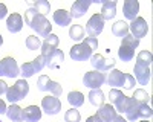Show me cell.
<instances>
[{
  "label": "cell",
  "mask_w": 153,
  "mask_h": 122,
  "mask_svg": "<svg viewBox=\"0 0 153 122\" xmlns=\"http://www.w3.org/2000/svg\"><path fill=\"white\" fill-rule=\"evenodd\" d=\"M25 21L26 24H29V28H32L38 37H46L52 31V24L49 23V20L46 18V15L38 14L37 11H34L32 8H28L25 12Z\"/></svg>",
  "instance_id": "obj_1"
},
{
  "label": "cell",
  "mask_w": 153,
  "mask_h": 122,
  "mask_svg": "<svg viewBox=\"0 0 153 122\" xmlns=\"http://www.w3.org/2000/svg\"><path fill=\"white\" fill-rule=\"evenodd\" d=\"M97 47H98V40L92 38V37H87L86 40H83L81 44H75L71 47L69 55L75 61H86L92 57V54Z\"/></svg>",
  "instance_id": "obj_2"
},
{
  "label": "cell",
  "mask_w": 153,
  "mask_h": 122,
  "mask_svg": "<svg viewBox=\"0 0 153 122\" xmlns=\"http://www.w3.org/2000/svg\"><path fill=\"white\" fill-rule=\"evenodd\" d=\"M28 93H29V84L26 82V79H19L14 85L8 87L6 99H8L11 104H17L19 101L25 99Z\"/></svg>",
  "instance_id": "obj_3"
},
{
  "label": "cell",
  "mask_w": 153,
  "mask_h": 122,
  "mask_svg": "<svg viewBox=\"0 0 153 122\" xmlns=\"http://www.w3.org/2000/svg\"><path fill=\"white\" fill-rule=\"evenodd\" d=\"M139 46V40H136L135 37L132 35H127L123 38L121 41V46L118 49V57L121 61L127 63V61H132L133 57H135V49Z\"/></svg>",
  "instance_id": "obj_4"
},
{
  "label": "cell",
  "mask_w": 153,
  "mask_h": 122,
  "mask_svg": "<svg viewBox=\"0 0 153 122\" xmlns=\"http://www.w3.org/2000/svg\"><path fill=\"white\" fill-rule=\"evenodd\" d=\"M19 75H20V67L14 58L5 57L3 60H0V76L17 78Z\"/></svg>",
  "instance_id": "obj_5"
},
{
  "label": "cell",
  "mask_w": 153,
  "mask_h": 122,
  "mask_svg": "<svg viewBox=\"0 0 153 122\" xmlns=\"http://www.w3.org/2000/svg\"><path fill=\"white\" fill-rule=\"evenodd\" d=\"M106 73L104 72H98V70H91L86 72L83 76V84L89 89H100L101 85L106 82Z\"/></svg>",
  "instance_id": "obj_6"
},
{
  "label": "cell",
  "mask_w": 153,
  "mask_h": 122,
  "mask_svg": "<svg viewBox=\"0 0 153 122\" xmlns=\"http://www.w3.org/2000/svg\"><path fill=\"white\" fill-rule=\"evenodd\" d=\"M103 29H104V20L101 18L100 14H94L86 23V34L92 38H97L103 32Z\"/></svg>",
  "instance_id": "obj_7"
},
{
  "label": "cell",
  "mask_w": 153,
  "mask_h": 122,
  "mask_svg": "<svg viewBox=\"0 0 153 122\" xmlns=\"http://www.w3.org/2000/svg\"><path fill=\"white\" fill-rule=\"evenodd\" d=\"M91 64H92L94 69L98 70V72H107V70L113 69L115 60L106 58L104 55H101V54H95V55L91 57Z\"/></svg>",
  "instance_id": "obj_8"
},
{
  "label": "cell",
  "mask_w": 153,
  "mask_h": 122,
  "mask_svg": "<svg viewBox=\"0 0 153 122\" xmlns=\"http://www.w3.org/2000/svg\"><path fill=\"white\" fill-rule=\"evenodd\" d=\"M129 31H132V37H135L136 40L143 38V37L147 35L149 32V24L143 17H136L129 26Z\"/></svg>",
  "instance_id": "obj_9"
},
{
  "label": "cell",
  "mask_w": 153,
  "mask_h": 122,
  "mask_svg": "<svg viewBox=\"0 0 153 122\" xmlns=\"http://www.w3.org/2000/svg\"><path fill=\"white\" fill-rule=\"evenodd\" d=\"M109 99H110V102L115 105L117 113L120 112V113L123 115V113H124V108H126V102H127V96H126L123 92H120L118 89H112V90L109 92Z\"/></svg>",
  "instance_id": "obj_10"
},
{
  "label": "cell",
  "mask_w": 153,
  "mask_h": 122,
  "mask_svg": "<svg viewBox=\"0 0 153 122\" xmlns=\"http://www.w3.org/2000/svg\"><path fill=\"white\" fill-rule=\"evenodd\" d=\"M139 104H143V102H138V101H135L133 98H127L126 108H124L126 121L135 122V121H138V119H139Z\"/></svg>",
  "instance_id": "obj_11"
},
{
  "label": "cell",
  "mask_w": 153,
  "mask_h": 122,
  "mask_svg": "<svg viewBox=\"0 0 153 122\" xmlns=\"http://www.w3.org/2000/svg\"><path fill=\"white\" fill-rule=\"evenodd\" d=\"M42 108L48 115H57L61 110V101L57 96H46L42 99Z\"/></svg>",
  "instance_id": "obj_12"
},
{
  "label": "cell",
  "mask_w": 153,
  "mask_h": 122,
  "mask_svg": "<svg viewBox=\"0 0 153 122\" xmlns=\"http://www.w3.org/2000/svg\"><path fill=\"white\" fill-rule=\"evenodd\" d=\"M58 43H60V38H58V35L55 34H49L45 41L42 43V55L46 58L49 57L51 54H54L57 51V47H58Z\"/></svg>",
  "instance_id": "obj_13"
},
{
  "label": "cell",
  "mask_w": 153,
  "mask_h": 122,
  "mask_svg": "<svg viewBox=\"0 0 153 122\" xmlns=\"http://www.w3.org/2000/svg\"><path fill=\"white\" fill-rule=\"evenodd\" d=\"M97 116L100 118L101 122H112L115 118L118 116V113H117V110H115L113 105L103 104V105H100V108L97 110Z\"/></svg>",
  "instance_id": "obj_14"
},
{
  "label": "cell",
  "mask_w": 153,
  "mask_h": 122,
  "mask_svg": "<svg viewBox=\"0 0 153 122\" xmlns=\"http://www.w3.org/2000/svg\"><path fill=\"white\" fill-rule=\"evenodd\" d=\"M133 73H135V81H138L141 85H147L150 82V78H152V72H150V67H146V66H139V64H135V69H133Z\"/></svg>",
  "instance_id": "obj_15"
},
{
  "label": "cell",
  "mask_w": 153,
  "mask_h": 122,
  "mask_svg": "<svg viewBox=\"0 0 153 122\" xmlns=\"http://www.w3.org/2000/svg\"><path fill=\"white\" fill-rule=\"evenodd\" d=\"M123 12H124V17L127 20L133 21L138 17V12H139V3H138V0H126L124 5H123Z\"/></svg>",
  "instance_id": "obj_16"
},
{
  "label": "cell",
  "mask_w": 153,
  "mask_h": 122,
  "mask_svg": "<svg viewBox=\"0 0 153 122\" xmlns=\"http://www.w3.org/2000/svg\"><path fill=\"white\" fill-rule=\"evenodd\" d=\"M92 5V0H78V2H75L71 8V17L74 18H81L84 14H86V11L89 9V6Z\"/></svg>",
  "instance_id": "obj_17"
},
{
  "label": "cell",
  "mask_w": 153,
  "mask_h": 122,
  "mask_svg": "<svg viewBox=\"0 0 153 122\" xmlns=\"http://www.w3.org/2000/svg\"><path fill=\"white\" fill-rule=\"evenodd\" d=\"M100 15L104 21L112 20L117 15V2H115V0H106V2H103V8H101Z\"/></svg>",
  "instance_id": "obj_18"
},
{
  "label": "cell",
  "mask_w": 153,
  "mask_h": 122,
  "mask_svg": "<svg viewBox=\"0 0 153 122\" xmlns=\"http://www.w3.org/2000/svg\"><path fill=\"white\" fill-rule=\"evenodd\" d=\"M107 84L112 85V87H124V82H126V73H123L121 70L113 69L110 70L109 76L106 78Z\"/></svg>",
  "instance_id": "obj_19"
},
{
  "label": "cell",
  "mask_w": 153,
  "mask_h": 122,
  "mask_svg": "<svg viewBox=\"0 0 153 122\" xmlns=\"http://www.w3.org/2000/svg\"><path fill=\"white\" fill-rule=\"evenodd\" d=\"M42 119V108L37 105H29L23 110V121L26 122H38Z\"/></svg>",
  "instance_id": "obj_20"
},
{
  "label": "cell",
  "mask_w": 153,
  "mask_h": 122,
  "mask_svg": "<svg viewBox=\"0 0 153 122\" xmlns=\"http://www.w3.org/2000/svg\"><path fill=\"white\" fill-rule=\"evenodd\" d=\"M6 28L11 34H17L23 28V18L20 14H11L6 20Z\"/></svg>",
  "instance_id": "obj_21"
},
{
  "label": "cell",
  "mask_w": 153,
  "mask_h": 122,
  "mask_svg": "<svg viewBox=\"0 0 153 122\" xmlns=\"http://www.w3.org/2000/svg\"><path fill=\"white\" fill-rule=\"evenodd\" d=\"M45 60H46V66H48L49 69L55 70V69H58V67H60V64L63 63V61H65V54H63V51L57 49V51H55L54 54H51V55H49V57H46Z\"/></svg>",
  "instance_id": "obj_22"
},
{
  "label": "cell",
  "mask_w": 153,
  "mask_h": 122,
  "mask_svg": "<svg viewBox=\"0 0 153 122\" xmlns=\"http://www.w3.org/2000/svg\"><path fill=\"white\" fill-rule=\"evenodd\" d=\"M28 6L32 8L34 11H37L42 15H46L51 11V3L48 0H28Z\"/></svg>",
  "instance_id": "obj_23"
},
{
  "label": "cell",
  "mask_w": 153,
  "mask_h": 122,
  "mask_svg": "<svg viewBox=\"0 0 153 122\" xmlns=\"http://www.w3.org/2000/svg\"><path fill=\"white\" fill-rule=\"evenodd\" d=\"M71 20H72V17L66 9H57L54 12V21L60 28H65V26H68V24H71Z\"/></svg>",
  "instance_id": "obj_24"
},
{
  "label": "cell",
  "mask_w": 153,
  "mask_h": 122,
  "mask_svg": "<svg viewBox=\"0 0 153 122\" xmlns=\"http://www.w3.org/2000/svg\"><path fill=\"white\" fill-rule=\"evenodd\" d=\"M5 115L12 122H23V108H20L17 104H11L6 108V113Z\"/></svg>",
  "instance_id": "obj_25"
},
{
  "label": "cell",
  "mask_w": 153,
  "mask_h": 122,
  "mask_svg": "<svg viewBox=\"0 0 153 122\" xmlns=\"http://www.w3.org/2000/svg\"><path fill=\"white\" fill-rule=\"evenodd\" d=\"M104 93L101 89H92L91 92H89V102H91L92 105L95 107H100L104 104Z\"/></svg>",
  "instance_id": "obj_26"
},
{
  "label": "cell",
  "mask_w": 153,
  "mask_h": 122,
  "mask_svg": "<svg viewBox=\"0 0 153 122\" xmlns=\"http://www.w3.org/2000/svg\"><path fill=\"white\" fill-rule=\"evenodd\" d=\"M112 34H113L115 37L124 38V37L129 35V24H127L126 21H123V20L117 21V23H115L113 26H112Z\"/></svg>",
  "instance_id": "obj_27"
},
{
  "label": "cell",
  "mask_w": 153,
  "mask_h": 122,
  "mask_svg": "<svg viewBox=\"0 0 153 122\" xmlns=\"http://www.w3.org/2000/svg\"><path fill=\"white\" fill-rule=\"evenodd\" d=\"M68 102L72 105V108H78L84 104V95L81 92H71L68 95Z\"/></svg>",
  "instance_id": "obj_28"
},
{
  "label": "cell",
  "mask_w": 153,
  "mask_h": 122,
  "mask_svg": "<svg viewBox=\"0 0 153 122\" xmlns=\"http://www.w3.org/2000/svg\"><path fill=\"white\" fill-rule=\"evenodd\" d=\"M152 63H153V55H152V52H149V51H141V52L136 55V64L150 67Z\"/></svg>",
  "instance_id": "obj_29"
},
{
  "label": "cell",
  "mask_w": 153,
  "mask_h": 122,
  "mask_svg": "<svg viewBox=\"0 0 153 122\" xmlns=\"http://www.w3.org/2000/svg\"><path fill=\"white\" fill-rule=\"evenodd\" d=\"M69 37L74 41H83L84 40V29L80 24H72L69 29Z\"/></svg>",
  "instance_id": "obj_30"
},
{
  "label": "cell",
  "mask_w": 153,
  "mask_h": 122,
  "mask_svg": "<svg viewBox=\"0 0 153 122\" xmlns=\"http://www.w3.org/2000/svg\"><path fill=\"white\" fill-rule=\"evenodd\" d=\"M65 122H81V115L76 108H71L65 113Z\"/></svg>",
  "instance_id": "obj_31"
},
{
  "label": "cell",
  "mask_w": 153,
  "mask_h": 122,
  "mask_svg": "<svg viewBox=\"0 0 153 122\" xmlns=\"http://www.w3.org/2000/svg\"><path fill=\"white\" fill-rule=\"evenodd\" d=\"M34 73H35V70H34L32 63H23V64H22V67H20V75H22V79L34 76Z\"/></svg>",
  "instance_id": "obj_32"
},
{
  "label": "cell",
  "mask_w": 153,
  "mask_h": 122,
  "mask_svg": "<svg viewBox=\"0 0 153 122\" xmlns=\"http://www.w3.org/2000/svg\"><path fill=\"white\" fill-rule=\"evenodd\" d=\"M26 47L29 51H35V49H40L42 47V41L37 35H29L26 38Z\"/></svg>",
  "instance_id": "obj_33"
},
{
  "label": "cell",
  "mask_w": 153,
  "mask_h": 122,
  "mask_svg": "<svg viewBox=\"0 0 153 122\" xmlns=\"http://www.w3.org/2000/svg\"><path fill=\"white\" fill-rule=\"evenodd\" d=\"M133 99L135 101H138V102H143V104H149V99H150V96H149V93L146 92V90H143V89H138V90H135V93H133Z\"/></svg>",
  "instance_id": "obj_34"
},
{
  "label": "cell",
  "mask_w": 153,
  "mask_h": 122,
  "mask_svg": "<svg viewBox=\"0 0 153 122\" xmlns=\"http://www.w3.org/2000/svg\"><path fill=\"white\" fill-rule=\"evenodd\" d=\"M48 92L52 93V96H57V98H58V96L63 93V87H61L58 82H55V81L51 79L49 84H48Z\"/></svg>",
  "instance_id": "obj_35"
},
{
  "label": "cell",
  "mask_w": 153,
  "mask_h": 122,
  "mask_svg": "<svg viewBox=\"0 0 153 122\" xmlns=\"http://www.w3.org/2000/svg\"><path fill=\"white\" fill-rule=\"evenodd\" d=\"M32 66H34L35 73H37V72H42V70L46 67V60H45V57H43V55H38L35 60H32Z\"/></svg>",
  "instance_id": "obj_36"
},
{
  "label": "cell",
  "mask_w": 153,
  "mask_h": 122,
  "mask_svg": "<svg viewBox=\"0 0 153 122\" xmlns=\"http://www.w3.org/2000/svg\"><path fill=\"white\" fill-rule=\"evenodd\" d=\"M153 115L149 104H139V119H150Z\"/></svg>",
  "instance_id": "obj_37"
},
{
  "label": "cell",
  "mask_w": 153,
  "mask_h": 122,
  "mask_svg": "<svg viewBox=\"0 0 153 122\" xmlns=\"http://www.w3.org/2000/svg\"><path fill=\"white\" fill-rule=\"evenodd\" d=\"M49 76L48 75H42L38 78V82H37V87L40 92H48V84H49Z\"/></svg>",
  "instance_id": "obj_38"
},
{
  "label": "cell",
  "mask_w": 153,
  "mask_h": 122,
  "mask_svg": "<svg viewBox=\"0 0 153 122\" xmlns=\"http://www.w3.org/2000/svg\"><path fill=\"white\" fill-rule=\"evenodd\" d=\"M135 78H133V75H129V73H126V82H124V89H127V90H132L133 89V85H135Z\"/></svg>",
  "instance_id": "obj_39"
},
{
  "label": "cell",
  "mask_w": 153,
  "mask_h": 122,
  "mask_svg": "<svg viewBox=\"0 0 153 122\" xmlns=\"http://www.w3.org/2000/svg\"><path fill=\"white\" fill-rule=\"evenodd\" d=\"M6 14H8V8H6V5L0 3V20L5 18V17H6Z\"/></svg>",
  "instance_id": "obj_40"
},
{
  "label": "cell",
  "mask_w": 153,
  "mask_h": 122,
  "mask_svg": "<svg viewBox=\"0 0 153 122\" xmlns=\"http://www.w3.org/2000/svg\"><path fill=\"white\" fill-rule=\"evenodd\" d=\"M6 92H8V84L0 79V96H2L3 93H6Z\"/></svg>",
  "instance_id": "obj_41"
},
{
  "label": "cell",
  "mask_w": 153,
  "mask_h": 122,
  "mask_svg": "<svg viewBox=\"0 0 153 122\" xmlns=\"http://www.w3.org/2000/svg\"><path fill=\"white\" fill-rule=\"evenodd\" d=\"M6 104H5V101H2V99H0V115H5L6 113Z\"/></svg>",
  "instance_id": "obj_42"
},
{
  "label": "cell",
  "mask_w": 153,
  "mask_h": 122,
  "mask_svg": "<svg viewBox=\"0 0 153 122\" xmlns=\"http://www.w3.org/2000/svg\"><path fill=\"white\" fill-rule=\"evenodd\" d=\"M86 122H101V121H100V118H98V116L95 115V116H91V118H87V119H86Z\"/></svg>",
  "instance_id": "obj_43"
},
{
  "label": "cell",
  "mask_w": 153,
  "mask_h": 122,
  "mask_svg": "<svg viewBox=\"0 0 153 122\" xmlns=\"http://www.w3.org/2000/svg\"><path fill=\"white\" fill-rule=\"evenodd\" d=\"M112 122H127V121H126V118H123V116H117Z\"/></svg>",
  "instance_id": "obj_44"
},
{
  "label": "cell",
  "mask_w": 153,
  "mask_h": 122,
  "mask_svg": "<svg viewBox=\"0 0 153 122\" xmlns=\"http://www.w3.org/2000/svg\"><path fill=\"white\" fill-rule=\"evenodd\" d=\"M2 43H3V38H2V35H0V46H2Z\"/></svg>",
  "instance_id": "obj_45"
},
{
  "label": "cell",
  "mask_w": 153,
  "mask_h": 122,
  "mask_svg": "<svg viewBox=\"0 0 153 122\" xmlns=\"http://www.w3.org/2000/svg\"><path fill=\"white\" fill-rule=\"evenodd\" d=\"M141 122H149V121H147V119H143V121H141Z\"/></svg>",
  "instance_id": "obj_46"
},
{
  "label": "cell",
  "mask_w": 153,
  "mask_h": 122,
  "mask_svg": "<svg viewBox=\"0 0 153 122\" xmlns=\"http://www.w3.org/2000/svg\"><path fill=\"white\" fill-rule=\"evenodd\" d=\"M0 122H2V121H0Z\"/></svg>",
  "instance_id": "obj_47"
}]
</instances>
